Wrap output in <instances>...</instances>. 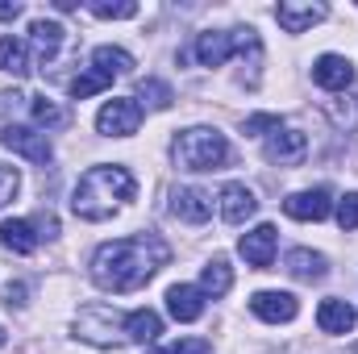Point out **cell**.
Segmentation results:
<instances>
[{
    "label": "cell",
    "instance_id": "cell-18",
    "mask_svg": "<svg viewBox=\"0 0 358 354\" xmlns=\"http://www.w3.org/2000/svg\"><path fill=\"white\" fill-rule=\"evenodd\" d=\"M317 325H321V334H350V330H355V309H350L346 300L329 296V300H321V309H317Z\"/></svg>",
    "mask_w": 358,
    "mask_h": 354
},
{
    "label": "cell",
    "instance_id": "cell-17",
    "mask_svg": "<svg viewBox=\"0 0 358 354\" xmlns=\"http://www.w3.org/2000/svg\"><path fill=\"white\" fill-rule=\"evenodd\" d=\"M167 309H171L176 321H200L204 317V292L192 288V283H176L167 292Z\"/></svg>",
    "mask_w": 358,
    "mask_h": 354
},
{
    "label": "cell",
    "instance_id": "cell-38",
    "mask_svg": "<svg viewBox=\"0 0 358 354\" xmlns=\"http://www.w3.org/2000/svg\"><path fill=\"white\" fill-rule=\"evenodd\" d=\"M0 346H4V330H0Z\"/></svg>",
    "mask_w": 358,
    "mask_h": 354
},
{
    "label": "cell",
    "instance_id": "cell-19",
    "mask_svg": "<svg viewBox=\"0 0 358 354\" xmlns=\"http://www.w3.org/2000/svg\"><path fill=\"white\" fill-rule=\"evenodd\" d=\"M287 271L300 279V283H321L325 275H329V263H325V255H317V250H304V246H296L292 255H287Z\"/></svg>",
    "mask_w": 358,
    "mask_h": 354
},
{
    "label": "cell",
    "instance_id": "cell-8",
    "mask_svg": "<svg viewBox=\"0 0 358 354\" xmlns=\"http://www.w3.org/2000/svg\"><path fill=\"white\" fill-rule=\"evenodd\" d=\"M250 313H255V317H263V321H271V325H283V321H296L300 304H296V296H292V292H255Z\"/></svg>",
    "mask_w": 358,
    "mask_h": 354
},
{
    "label": "cell",
    "instance_id": "cell-11",
    "mask_svg": "<svg viewBox=\"0 0 358 354\" xmlns=\"http://www.w3.org/2000/svg\"><path fill=\"white\" fill-rule=\"evenodd\" d=\"M283 213L296 221H325L329 217V187H313V192H292L283 200Z\"/></svg>",
    "mask_w": 358,
    "mask_h": 354
},
{
    "label": "cell",
    "instance_id": "cell-10",
    "mask_svg": "<svg viewBox=\"0 0 358 354\" xmlns=\"http://www.w3.org/2000/svg\"><path fill=\"white\" fill-rule=\"evenodd\" d=\"M325 4H313V0H287V4H279L275 8V17H279V25L287 29V34H304V29H313L317 21H325Z\"/></svg>",
    "mask_w": 358,
    "mask_h": 354
},
{
    "label": "cell",
    "instance_id": "cell-27",
    "mask_svg": "<svg viewBox=\"0 0 358 354\" xmlns=\"http://www.w3.org/2000/svg\"><path fill=\"white\" fill-rule=\"evenodd\" d=\"M34 121H38V125H46V129H63V125H67V113H63L55 100L38 96V100H34Z\"/></svg>",
    "mask_w": 358,
    "mask_h": 354
},
{
    "label": "cell",
    "instance_id": "cell-31",
    "mask_svg": "<svg viewBox=\"0 0 358 354\" xmlns=\"http://www.w3.org/2000/svg\"><path fill=\"white\" fill-rule=\"evenodd\" d=\"M17 187H21V176H17L13 167H0V208L17 196Z\"/></svg>",
    "mask_w": 358,
    "mask_h": 354
},
{
    "label": "cell",
    "instance_id": "cell-35",
    "mask_svg": "<svg viewBox=\"0 0 358 354\" xmlns=\"http://www.w3.org/2000/svg\"><path fill=\"white\" fill-rule=\"evenodd\" d=\"M263 129H279V117L259 113V117H250V121H246V134H263Z\"/></svg>",
    "mask_w": 358,
    "mask_h": 354
},
{
    "label": "cell",
    "instance_id": "cell-3",
    "mask_svg": "<svg viewBox=\"0 0 358 354\" xmlns=\"http://www.w3.org/2000/svg\"><path fill=\"white\" fill-rule=\"evenodd\" d=\"M171 159H176L183 171H217L229 159V142H225V134H217L208 125H192V129L176 134Z\"/></svg>",
    "mask_w": 358,
    "mask_h": 354
},
{
    "label": "cell",
    "instance_id": "cell-2",
    "mask_svg": "<svg viewBox=\"0 0 358 354\" xmlns=\"http://www.w3.org/2000/svg\"><path fill=\"white\" fill-rule=\"evenodd\" d=\"M138 183L125 167H92L71 192V208L84 221H108L125 200H134Z\"/></svg>",
    "mask_w": 358,
    "mask_h": 354
},
{
    "label": "cell",
    "instance_id": "cell-15",
    "mask_svg": "<svg viewBox=\"0 0 358 354\" xmlns=\"http://www.w3.org/2000/svg\"><path fill=\"white\" fill-rule=\"evenodd\" d=\"M275 242H279V234H275V225H259V229H250L242 242H238V250H242V259L250 267H259V271H267L271 259H275Z\"/></svg>",
    "mask_w": 358,
    "mask_h": 354
},
{
    "label": "cell",
    "instance_id": "cell-32",
    "mask_svg": "<svg viewBox=\"0 0 358 354\" xmlns=\"http://www.w3.org/2000/svg\"><path fill=\"white\" fill-rule=\"evenodd\" d=\"M150 354H213V346L200 342V338H187V342H176V346H167V351H150Z\"/></svg>",
    "mask_w": 358,
    "mask_h": 354
},
{
    "label": "cell",
    "instance_id": "cell-34",
    "mask_svg": "<svg viewBox=\"0 0 358 354\" xmlns=\"http://www.w3.org/2000/svg\"><path fill=\"white\" fill-rule=\"evenodd\" d=\"M25 296H29V288H25L21 279L4 288V304H8V309H21V304H25Z\"/></svg>",
    "mask_w": 358,
    "mask_h": 354
},
{
    "label": "cell",
    "instance_id": "cell-9",
    "mask_svg": "<svg viewBox=\"0 0 358 354\" xmlns=\"http://www.w3.org/2000/svg\"><path fill=\"white\" fill-rule=\"evenodd\" d=\"M313 80L325 92H346L355 84V63L342 59V55H321V59L313 63Z\"/></svg>",
    "mask_w": 358,
    "mask_h": 354
},
{
    "label": "cell",
    "instance_id": "cell-33",
    "mask_svg": "<svg viewBox=\"0 0 358 354\" xmlns=\"http://www.w3.org/2000/svg\"><path fill=\"white\" fill-rule=\"evenodd\" d=\"M34 229H38V242H42V238H46V242L59 238V221H55L50 213H38V217H34Z\"/></svg>",
    "mask_w": 358,
    "mask_h": 354
},
{
    "label": "cell",
    "instance_id": "cell-5",
    "mask_svg": "<svg viewBox=\"0 0 358 354\" xmlns=\"http://www.w3.org/2000/svg\"><path fill=\"white\" fill-rule=\"evenodd\" d=\"M0 146L13 150V155H21V159H29V163H38V167H46L50 155H55L50 142H46V134H38V129H29V125H4Z\"/></svg>",
    "mask_w": 358,
    "mask_h": 354
},
{
    "label": "cell",
    "instance_id": "cell-4",
    "mask_svg": "<svg viewBox=\"0 0 358 354\" xmlns=\"http://www.w3.org/2000/svg\"><path fill=\"white\" fill-rule=\"evenodd\" d=\"M76 338H84L92 346H121L125 342V317H117L113 309H84L76 317Z\"/></svg>",
    "mask_w": 358,
    "mask_h": 354
},
{
    "label": "cell",
    "instance_id": "cell-21",
    "mask_svg": "<svg viewBox=\"0 0 358 354\" xmlns=\"http://www.w3.org/2000/svg\"><path fill=\"white\" fill-rule=\"evenodd\" d=\"M0 246L13 250V255H34V246H38L34 221H4L0 225Z\"/></svg>",
    "mask_w": 358,
    "mask_h": 354
},
{
    "label": "cell",
    "instance_id": "cell-26",
    "mask_svg": "<svg viewBox=\"0 0 358 354\" xmlns=\"http://www.w3.org/2000/svg\"><path fill=\"white\" fill-rule=\"evenodd\" d=\"M138 100H146L150 108H171L176 92H171V84H163V80H142L138 84Z\"/></svg>",
    "mask_w": 358,
    "mask_h": 354
},
{
    "label": "cell",
    "instance_id": "cell-24",
    "mask_svg": "<svg viewBox=\"0 0 358 354\" xmlns=\"http://www.w3.org/2000/svg\"><path fill=\"white\" fill-rule=\"evenodd\" d=\"M0 71L8 76H29V50L21 38H0Z\"/></svg>",
    "mask_w": 358,
    "mask_h": 354
},
{
    "label": "cell",
    "instance_id": "cell-30",
    "mask_svg": "<svg viewBox=\"0 0 358 354\" xmlns=\"http://www.w3.org/2000/svg\"><path fill=\"white\" fill-rule=\"evenodd\" d=\"M338 225L342 229H358V192H346L338 204Z\"/></svg>",
    "mask_w": 358,
    "mask_h": 354
},
{
    "label": "cell",
    "instance_id": "cell-14",
    "mask_svg": "<svg viewBox=\"0 0 358 354\" xmlns=\"http://www.w3.org/2000/svg\"><path fill=\"white\" fill-rule=\"evenodd\" d=\"M259 213V200H255V192L246 187V183H225L221 187V217L229 221V225H242V221H250Z\"/></svg>",
    "mask_w": 358,
    "mask_h": 354
},
{
    "label": "cell",
    "instance_id": "cell-28",
    "mask_svg": "<svg viewBox=\"0 0 358 354\" xmlns=\"http://www.w3.org/2000/svg\"><path fill=\"white\" fill-rule=\"evenodd\" d=\"M96 17H108V21H125V17H134L138 13V4L134 0H117V4H108V0H92L88 4Z\"/></svg>",
    "mask_w": 358,
    "mask_h": 354
},
{
    "label": "cell",
    "instance_id": "cell-13",
    "mask_svg": "<svg viewBox=\"0 0 358 354\" xmlns=\"http://www.w3.org/2000/svg\"><path fill=\"white\" fill-rule=\"evenodd\" d=\"M196 59H200V67H221L234 50H238V29L234 34H221V29H208V34H200L196 38Z\"/></svg>",
    "mask_w": 358,
    "mask_h": 354
},
{
    "label": "cell",
    "instance_id": "cell-7",
    "mask_svg": "<svg viewBox=\"0 0 358 354\" xmlns=\"http://www.w3.org/2000/svg\"><path fill=\"white\" fill-rule=\"evenodd\" d=\"M308 155V138L300 129H275L267 138V159L279 167H300Z\"/></svg>",
    "mask_w": 358,
    "mask_h": 354
},
{
    "label": "cell",
    "instance_id": "cell-29",
    "mask_svg": "<svg viewBox=\"0 0 358 354\" xmlns=\"http://www.w3.org/2000/svg\"><path fill=\"white\" fill-rule=\"evenodd\" d=\"M325 108H329L338 129H355L358 125V100H338V104H325Z\"/></svg>",
    "mask_w": 358,
    "mask_h": 354
},
{
    "label": "cell",
    "instance_id": "cell-6",
    "mask_svg": "<svg viewBox=\"0 0 358 354\" xmlns=\"http://www.w3.org/2000/svg\"><path fill=\"white\" fill-rule=\"evenodd\" d=\"M138 125H142V104H134V100H108L96 113V129L108 138H129V134H138Z\"/></svg>",
    "mask_w": 358,
    "mask_h": 354
},
{
    "label": "cell",
    "instance_id": "cell-20",
    "mask_svg": "<svg viewBox=\"0 0 358 354\" xmlns=\"http://www.w3.org/2000/svg\"><path fill=\"white\" fill-rule=\"evenodd\" d=\"M163 334V317L155 309H138L125 317V342H155Z\"/></svg>",
    "mask_w": 358,
    "mask_h": 354
},
{
    "label": "cell",
    "instance_id": "cell-12",
    "mask_svg": "<svg viewBox=\"0 0 358 354\" xmlns=\"http://www.w3.org/2000/svg\"><path fill=\"white\" fill-rule=\"evenodd\" d=\"M171 213H176L179 221L200 225V221L213 217V196H208L204 187H176V192H171Z\"/></svg>",
    "mask_w": 358,
    "mask_h": 354
},
{
    "label": "cell",
    "instance_id": "cell-22",
    "mask_svg": "<svg viewBox=\"0 0 358 354\" xmlns=\"http://www.w3.org/2000/svg\"><path fill=\"white\" fill-rule=\"evenodd\" d=\"M229 288H234V271H229L225 259H213V263L200 271V292L204 296H225Z\"/></svg>",
    "mask_w": 358,
    "mask_h": 354
},
{
    "label": "cell",
    "instance_id": "cell-36",
    "mask_svg": "<svg viewBox=\"0 0 358 354\" xmlns=\"http://www.w3.org/2000/svg\"><path fill=\"white\" fill-rule=\"evenodd\" d=\"M13 17H21V4L17 0H0V21H13Z\"/></svg>",
    "mask_w": 358,
    "mask_h": 354
},
{
    "label": "cell",
    "instance_id": "cell-23",
    "mask_svg": "<svg viewBox=\"0 0 358 354\" xmlns=\"http://www.w3.org/2000/svg\"><path fill=\"white\" fill-rule=\"evenodd\" d=\"M92 63H96L100 71H108V76H129V71H134V55L121 50V46H96V50H92Z\"/></svg>",
    "mask_w": 358,
    "mask_h": 354
},
{
    "label": "cell",
    "instance_id": "cell-16",
    "mask_svg": "<svg viewBox=\"0 0 358 354\" xmlns=\"http://www.w3.org/2000/svg\"><path fill=\"white\" fill-rule=\"evenodd\" d=\"M29 42H34V50H38V59H42V63H55V59H59V50H63V42H67V29H63L59 21L38 17V21L29 25Z\"/></svg>",
    "mask_w": 358,
    "mask_h": 354
},
{
    "label": "cell",
    "instance_id": "cell-1",
    "mask_svg": "<svg viewBox=\"0 0 358 354\" xmlns=\"http://www.w3.org/2000/svg\"><path fill=\"white\" fill-rule=\"evenodd\" d=\"M167 259H171V250L155 234H134V238H121V242H104L92 255V283L104 288V292H134Z\"/></svg>",
    "mask_w": 358,
    "mask_h": 354
},
{
    "label": "cell",
    "instance_id": "cell-25",
    "mask_svg": "<svg viewBox=\"0 0 358 354\" xmlns=\"http://www.w3.org/2000/svg\"><path fill=\"white\" fill-rule=\"evenodd\" d=\"M108 84H113V76L100 71V67H92V71H84V76L71 80V96H76V100H88V96H96V92H104Z\"/></svg>",
    "mask_w": 358,
    "mask_h": 354
},
{
    "label": "cell",
    "instance_id": "cell-37",
    "mask_svg": "<svg viewBox=\"0 0 358 354\" xmlns=\"http://www.w3.org/2000/svg\"><path fill=\"white\" fill-rule=\"evenodd\" d=\"M346 354H358V342H355V346H350V351H346Z\"/></svg>",
    "mask_w": 358,
    "mask_h": 354
}]
</instances>
